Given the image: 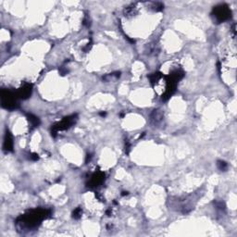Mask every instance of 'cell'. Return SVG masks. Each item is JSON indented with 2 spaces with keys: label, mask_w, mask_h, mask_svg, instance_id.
Returning a JSON list of instances; mask_svg holds the SVG:
<instances>
[{
  "label": "cell",
  "mask_w": 237,
  "mask_h": 237,
  "mask_svg": "<svg viewBox=\"0 0 237 237\" xmlns=\"http://www.w3.org/2000/svg\"><path fill=\"white\" fill-rule=\"evenodd\" d=\"M30 94H31V86L30 85H25L24 87L20 89V91L18 92L19 96H21V98L28 97L30 95Z\"/></svg>",
  "instance_id": "obj_1"
},
{
  "label": "cell",
  "mask_w": 237,
  "mask_h": 237,
  "mask_svg": "<svg viewBox=\"0 0 237 237\" xmlns=\"http://www.w3.org/2000/svg\"><path fill=\"white\" fill-rule=\"evenodd\" d=\"M12 139H11V136L9 133L7 132L6 134V137H5V142H4V148L7 151L9 150H12Z\"/></svg>",
  "instance_id": "obj_2"
}]
</instances>
